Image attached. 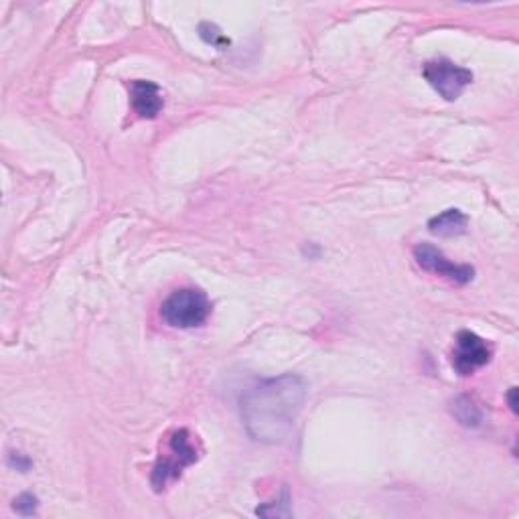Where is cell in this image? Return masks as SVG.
Returning <instances> with one entry per match:
<instances>
[{
	"label": "cell",
	"instance_id": "cell-5",
	"mask_svg": "<svg viewBox=\"0 0 519 519\" xmlns=\"http://www.w3.org/2000/svg\"><path fill=\"white\" fill-rule=\"evenodd\" d=\"M491 345L473 331H461L456 335L453 351V367L458 376H471L491 361Z\"/></svg>",
	"mask_w": 519,
	"mask_h": 519
},
{
	"label": "cell",
	"instance_id": "cell-12",
	"mask_svg": "<svg viewBox=\"0 0 519 519\" xmlns=\"http://www.w3.org/2000/svg\"><path fill=\"white\" fill-rule=\"evenodd\" d=\"M8 465L16 466L19 471H27L31 466V461L27 456H23L21 453H15V455H11V458H8Z\"/></svg>",
	"mask_w": 519,
	"mask_h": 519
},
{
	"label": "cell",
	"instance_id": "cell-9",
	"mask_svg": "<svg viewBox=\"0 0 519 519\" xmlns=\"http://www.w3.org/2000/svg\"><path fill=\"white\" fill-rule=\"evenodd\" d=\"M453 416L465 428H479L483 424V412L469 396H458L451 404Z\"/></svg>",
	"mask_w": 519,
	"mask_h": 519
},
{
	"label": "cell",
	"instance_id": "cell-10",
	"mask_svg": "<svg viewBox=\"0 0 519 519\" xmlns=\"http://www.w3.org/2000/svg\"><path fill=\"white\" fill-rule=\"evenodd\" d=\"M199 34H201V39L207 43V45H213L218 49H226L230 45V39L218 29V24H213V23L199 24Z\"/></svg>",
	"mask_w": 519,
	"mask_h": 519
},
{
	"label": "cell",
	"instance_id": "cell-4",
	"mask_svg": "<svg viewBox=\"0 0 519 519\" xmlns=\"http://www.w3.org/2000/svg\"><path fill=\"white\" fill-rule=\"evenodd\" d=\"M422 75L448 102H455L473 82L471 69L456 65L451 59H435V62L424 64Z\"/></svg>",
	"mask_w": 519,
	"mask_h": 519
},
{
	"label": "cell",
	"instance_id": "cell-11",
	"mask_svg": "<svg viewBox=\"0 0 519 519\" xmlns=\"http://www.w3.org/2000/svg\"><path fill=\"white\" fill-rule=\"evenodd\" d=\"M37 507H39V499L31 495V493H23L15 499V512L21 514V515H34L37 514Z\"/></svg>",
	"mask_w": 519,
	"mask_h": 519
},
{
	"label": "cell",
	"instance_id": "cell-3",
	"mask_svg": "<svg viewBox=\"0 0 519 519\" xmlns=\"http://www.w3.org/2000/svg\"><path fill=\"white\" fill-rule=\"evenodd\" d=\"M169 453L159 456V463L152 471V487L154 491H162L171 481H177L185 466L193 465L199 458V451L193 443L191 432L187 428H179L169 438Z\"/></svg>",
	"mask_w": 519,
	"mask_h": 519
},
{
	"label": "cell",
	"instance_id": "cell-6",
	"mask_svg": "<svg viewBox=\"0 0 519 519\" xmlns=\"http://www.w3.org/2000/svg\"><path fill=\"white\" fill-rule=\"evenodd\" d=\"M414 258H416V262L422 270L443 276V279L451 280L455 284L471 282L475 276L473 266L451 262V260H448L438 248H435L432 244H418L416 248H414Z\"/></svg>",
	"mask_w": 519,
	"mask_h": 519
},
{
	"label": "cell",
	"instance_id": "cell-13",
	"mask_svg": "<svg viewBox=\"0 0 519 519\" xmlns=\"http://www.w3.org/2000/svg\"><path fill=\"white\" fill-rule=\"evenodd\" d=\"M517 387H512L509 389V394H507V402H509V408H512L514 412H517Z\"/></svg>",
	"mask_w": 519,
	"mask_h": 519
},
{
	"label": "cell",
	"instance_id": "cell-7",
	"mask_svg": "<svg viewBox=\"0 0 519 519\" xmlns=\"http://www.w3.org/2000/svg\"><path fill=\"white\" fill-rule=\"evenodd\" d=\"M130 96H132V108L141 118L152 120L161 114L164 100L157 83L136 80L130 85Z\"/></svg>",
	"mask_w": 519,
	"mask_h": 519
},
{
	"label": "cell",
	"instance_id": "cell-8",
	"mask_svg": "<svg viewBox=\"0 0 519 519\" xmlns=\"http://www.w3.org/2000/svg\"><path fill=\"white\" fill-rule=\"evenodd\" d=\"M466 226H469V218L461 210H446L428 221L430 233L440 238L461 236L466 231Z\"/></svg>",
	"mask_w": 519,
	"mask_h": 519
},
{
	"label": "cell",
	"instance_id": "cell-2",
	"mask_svg": "<svg viewBox=\"0 0 519 519\" xmlns=\"http://www.w3.org/2000/svg\"><path fill=\"white\" fill-rule=\"evenodd\" d=\"M161 315L164 323L175 328H195L211 315V302L203 290L179 289L162 302Z\"/></svg>",
	"mask_w": 519,
	"mask_h": 519
},
{
	"label": "cell",
	"instance_id": "cell-1",
	"mask_svg": "<svg viewBox=\"0 0 519 519\" xmlns=\"http://www.w3.org/2000/svg\"><path fill=\"white\" fill-rule=\"evenodd\" d=\"M305 402V379L284 374L250 386L240 397V412L250 436L258 443L279 445L289 438Z\"/></svg>",
	"mask_w": 519,
	"mask_h": 519
}]
</instances>
